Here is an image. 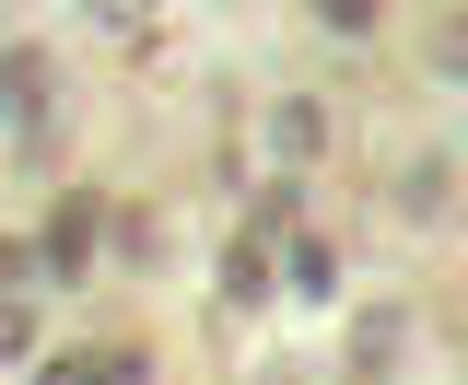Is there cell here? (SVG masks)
Here are the masks:
<instances>
[{
  "label": "cell",
  "instance_id": "1",
  "mask_svg": "<svg viewBox=\"0 0 468 385\" xmlns=\"http://www.w3.org/2000/svg\"><path fill=\"white\" fill-rule=\"evenodd\" d=\"M94 234H106V199H82V187H70V199H48V234H36V269H94Z\"/></svg>",
  "mask_w": 468,
  "mask_h": 385
},
{
  "label": "cell",
  "instance_id": "2",
  "mask_svg": "<svg viewBox=\"0 0 468 385\" xmlns=\"http://www.w3.org/2000/svg\"><path fill=\"white\" fill-rule=\"evenodd\" d=\"M0 129H12L24 152L48 140V58L36 47H0Z\"/></svg>",
  "mask_w": 468,
  "mask_h": 385
},
{
  "label": "cell",
  "instance_id": "3",
  "mask_svg": "<svg viewBox=\"0 0 468 385\" xmlns=\"http://www.w3.org/2000/svg\"><path fill=\"white\" fill-rule=\"evenodd\" d=\"M36 385H153V362L141 350H58V362H36Z\"/></svg>",
  "mask_w": 468,
  "mask_h": 385
},
{
  "label": "cell",
  "instance_id": "4",
  "mask_svg": "<svg viewBox=\"0 0 468 385\" xmlns=\"http://www.w3.org/2000/svg\"><path fill=\"white\" fill-rule=\"evenodd\" d=\"M270 292V234H234V257H223V304H258Z\"/></svg>",
  "mask_w": 468,
  "mask_h": 385
},
{
  "label": "cell",
  "instance_id": "5",
  "mask_svg": "<svg viewBox=\"0 0 468 385\" xmlns=\"http://www.w3.org/2000/svg\"><path fill=\"white\" fill-rule=\"evenodd\" d=\"M316 140H328V117L304 106V94H292V106H270V152H282V164H304Z\"/></svg>",
  "mask_w": 468,
  "mask_h": 385
},
{
  "label": "cell",
  "instance_id": "6",
  "mask_svg": "<svg viewBox=\"0 0 468 385\" xmlns=\"http://www.w3.org/2000/svg\"><path fill=\"white\" fill-rule=\"evenodd\" d=\"M282 269H292V292H328V280H340V257H328L316 234H292V257H282Z\"/></svg>",
  "mask_w": 468,
  "mask_h": 385
},
{
  "label": "cell",
  "instance_id": "7",
  "mask_svg": "<svg viewBox=\"0 0 468 385\" xmlns=\"http://www.w3.org/2000/svg\"><path fill=\"white\" fill-rule=\"evenodd\" d=\"M433 70H468V12H445V24H433Z\"/></svg>",
  "mask_w": 468,
  "mask_h": 385
},
{
  "label": "cell",
  "instance_id": "8",
  "mask_svg": "<svg viewBox=\"0 0 468 385\" xmlns=\"http://www.w3.org/2000/svg\"><path fill=\"white\" fill-rule=\"evenodd\" d=\"M24 350H36V316H24V304H0V362H24Z\"/></svg>",
  "mask_w": 468,
  "mask_h": 385
}]
</instances>
